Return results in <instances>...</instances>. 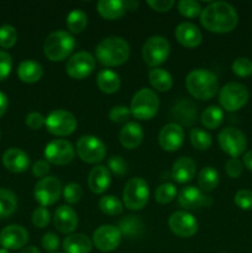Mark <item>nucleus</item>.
I'll list each match as a JSON object with an SVG mask.
<instances>
[{
  "instance_id": "f257e3e1",
  "label": "nucleus",
  "mask_w": 252,
  "mask_h": 253,
  "mask_svg": "<svg viewBox=\"0 0 252 253\" xmlns=\"http://www.w3.org/2000/svg\"><path fill=\"white\" fill-rule=\"evenodd\" d=\"M200 22L208 31L215 34H226L236 27L239 15L235 7L229 2L214 1L202 10Z\"/></svg>"
},
{
  "instance_id": "f03ea898",
  "label": "nucleus",
  "mask_w": 252,
  "mask_h": 253,
  "mask_svg": "<svg viewBox=\"0 0 252 253\" xmlns=\"http://www.w3.org/2000/svg\"><path fill=\"white\" fill-rule=\"evenodd\" d=\"M98 61L105 67H118L130 57V46L123 37L110 36L101 40L95 48Z\"/></svg>"
},
{
  "instance_id": "7ed1b4c3",
  "label": "nucleus",
  "mask_w": 252,
  "mask_h": 253,
  "mask_svg": "<svg viewBox=\"0 0 252 253\" xmlns=\"http://www.w3.org/2000/svg\"><path fill=\"white\" fill-rule=\"evenodd\" d=\"M185 85L190 95L199 100H209L219 89L217 77L208 69H194L185 79Z\"/></svg>"
},
{
  "instance_id": "20e7f679",
  "label": "nucleus",
  "mask_w": 252,
  "mask_h": 253,
  "mask_svg": "<svg viewBox=\"0 0 252 253\" xmlns=\"http://www.w3.org/2000/svg\"><path fill=\"white\" fill-rule=\"evenodd\" d=\"M76 40L69 32L56 31L47 36L43 43V53L49 61L61 62L73 52Z\"/></svg>"
},
{
  "instance_id": "39448f33",
  "label": "nucleus",
  "mask_w": 252,
  "mask_h": 253,
  "mask_svg": "<svg viewBox=\"0 0 252 253\" xmlns=\"http://www.w3.org/2000/svg\"><path fill=\"white\" fill-rule=\"evenodd\" d=\"M160 99L152 89L142 88L133 95L131 100V115L138 120H150L157 114Z\"/></svg>"
},
{
  "instance_id": "423d86ee",
  "label": "nucleus",
  "mask_w": 252,
  "mask_h": 253,
  "mask_svg": "<svg viewBox=\"0 0 252 253\" xmlns=\"http://www.w3.org/2000/svg\"><path fill=\"white\" fill-rule=\"evenodd\" d=\"M150 197V188L143 178H131L123 193L124 204L130 210H141L146 207Z\"/></svg>"
},
{
  "instance_id": "0eeeda50",
  "label": "nucleus",
  "mask_w": 252,
  "mask_h": 253,
  "mask_svg": "<svg viewBox=\"0 0 252 253\" xmlns=\"http://www.w3.org/2000/svg\"><path fill=\"white\" fill-rule=\"evenodd\" d=\"M249 90L241 83L231 82L225 84L219 94V101L226 111H237L249 100Z\"/></svg>"
},
{
  "instance_id": "6e6552de",
  "label": "nucleus",
  "mask_w": 252,
  "mask_h": 253,
  "mask_svg": "<svg viewBox=\"0 0 252 253\" xmlns=\"http://www.w3.org/2000/svg\"><path fill=\"white\" fill-rule=\"evenodd\" d=\"M170 46L167 39L162 36H152L142 47V58L150 67H157L167 61Z\"/></svg>"
},
{
  "instance_id": "1a4fd4ad",
  "label": "nucleus",
  "mask_w": 252,
  "mask_h": 253,
  "mask_svg": "<svg viewBox=\"0 0 252 253\" xmlns=\"http://www.w3.org/2000/svg\"><path fill=\"white\" fill-rule=\"evenodd\" d=\"M77 153L83 162L99 163L105 158L106 147L96 136L84 135L77 142Z\"/></svg>"
},
{
  "instance_id": "9d476101",
  "label": "nucleus",
  "mask_w": 252,
  "mask_h": 253,
  "mask_svg": "<svg viewBox=\"0 0 252 253\" xmlns=\"http://www.w3.org/2000/svg\"><path fill=\"white\" fill-rule=\"evenodd\" d=\"M217 141L221 150L231 158H237L245 152L247 147L246 136L242 131L235 127H226L220 131L217 135Z\"/></svg>"
},
{
  "instance_id": "9b49d317",
  "label": "nucleus",
  "mask_w": 252,
  "mask_h": 253,
  "mask_svg": "<svg viewBox=\"0 0 252 253\" xmlns=\"http://www.w3.org/2000/svg\"><path fill=\"white\" fill-rule=\"evenodd\" d=\"M44 126L47 131L54 136H68L77 128V119L69 111L54 110L46 118Z\"/></svg>"
},
{
  "instance_id": "f8f14e48",
  "label": "nucleus",
  "mask_w": 252,
  "mask_h": 253,
  "mask_svg": "<svg viewBox=\"0 0 252 253\" xmlns=\"http://www.w3.org/2000/svg\"><path fill=\"white\" fill-rule=\"evenodd\" d=\"M62 193V184L58 178L44 177L37 182L34 189V197L36 202L41 204V207H49L53 205L59 199Z\"/></svg>"
},
{
  "instance_id": "ddd939ff",
  "label": "nucleus",
  "mask_w": 252,
  "mask_h": 253,
  "mask_svg": "<svg viewBox=\"0 0 252 253\" xmlns=\"http://www.w3.org/2000/svg\"><path fill=\"white\" fill-rule=\"evenodd\" d=\"M76 150L67 140H54L44 147V158L56 166H66L73 161Z\"/></svg>"
},
{
  "instance_id": "4468645a",
  "label": "nucleus",
  "mask_w": 252,
  "mask_h": 253,
  "mask_svg": "<svg viewBox=\"0 0 252 253\" xmlns=\"http://www.w3.org/2000/svg\"><path fill=\"white\" fill-rule=\"evenodd\" d=\"M95 68V58L89 52L81 51L74 53L67 61L66 71L73 79H84L93 73Z\"/></svg>"
},
{
  "instance_id": "2eb2a0df",
  "label": "nucleus",
  "mask_w": 252,
  "mask_h": 253,
  "mask_svg": "<svg viewBox=\"0 0 252 253\" xmlns=\"http://www.w3.org/2000/svg\"><path fill=\"white\" fill-rule=\"evenodd\" d=\"M123 234L114 225H101L94 231L93 245L101 252H111L119 247Z\"/></svg>"
},
{
  "instance_id": "dca6fc26",
  "label": "nucleus",
  "mask_w": 252,
  "mask_h": 253,
  "mask_svg": "<svg viewBox=\"0 0 252 253\" xmlns=\"http://www.w3.org/2000/svg\"><path fill=\"white\" fill-rule=\"evenodd\" d=\"M168 225L173 234L179 237H192L198 231V221L187 211H175L168 219Z\"/></svg>"
},
{
  "instance_id": "f3484780",
  "label": "nucleus",
  "mask_w": 252,
  "mask_h": 253,
  "mask_svg": "<svg viewBox=\"0 0 252 253\" xmlns=\"http://www.w3.org/2000/svg\"><path fill=\"white\" fill-rule=\"evenodd\" d=\"M183 141H184V131L179 124L175 123L163 126L158 135V143L161 148L168 152H174L179 150L180 146L183 145Z\"/></svg>"
},
{
  "instance_id": "a211bd4d",
  "label": "nucleus",
  "mask_w": 252,
  "mask_h": 253,
  "mask_svg": "<svg viewBox=\"0 0 252 253\" xmlns=\"http://www.w3.org/2000/svg\"><path fill=\"white\" fill-rule=\"evenodd\" d=\"M29 234L20 225H9L0 232V245L5 250H20L26 246Z\"/></svg>"
},
{
  "instance_id": "6ab92c4d",
  "label": "nucleus",
  "mask_w": 252,
  "mask_h": 253,
  "mask_svg": "<svg viewBox=\"0 0 252 253\" xmlns=\"http://www.w3.org/2000/svg\"><path fill=\"white\" fill-rule=\"evenodd\" d=\"M178 204L185 210H195L200 207L211 205V197L205 195L198 188L189 185L180 190L178 195Z\"/></svg>"
},
{
  "instance_id": "aec40b11",
  "label": "nucleus",
  "mask_w": 252,
  "mask_h": 253,
  "mask_svg": "<svg viewBox=\"0 0 252 253\" xmlns=\"http://www.w3.org/2000/svg\"><path fill=\"white\" fill-rule=\"evenodd\" d=\"M53 224L54 227L62 234H71L78 226V215L73 208L62 205L54 211Z\"/></svg>"
},
{
  "instance_id": "412c9836",
  "label": "nucleus",
  "mask_w": 252,
  "mask_h": 253,
  "mask_svg": "<svg viewBox=\"0 0 252 253\" xmlns=\"http://www.w3.org/2000/svg\"><path fill=\"white\" fill-rule=\"evenodd\" d=\"M174 35L177 41L187 48H195L202 43V32H200L199 27L192 22H182L178 25Z\"/></svg>"
},
{
  "instance_id": "4be33fe9",
  "label": "nucleus",
  "mask_w": 252,
  "mask_h": 253,
  "mask_svg": "<svg viewBox=\"0 0 252 253\" xmlns=\"http://www.w3.org/2000/svg\"><path fill=\"white\" fill-rule=\"evenodd\" d=\"M2 165L12 173H22L29 168L30 157L25 151L11 147L2 155Z\"/></svg>"
},
{
  "instance_id": "5701e85b",
  "label": "nucleus",
  "mask_w": 252,
  "mask_h": 253,
  "mask_svg": "<svg viewBox=\"0 0 252 253\" xmlns=\"http://www.w3.org/2000/svg\"><path fill=\"white\" fill-rule=\"evenodd\" d=\"M111 184V174L109 168L104 166H96L90 170L88 177L89 189L95 194H103Z\"/></svg>"
},
{
  "instance_id": "b1692460",
  "label": "nucleus",
  "mask_w": 252,
  "mask_h": 253,
  "mask_svg": "<svg viewBox=\"0 0 252 253\" xmlns=\"http://www.w3.org/2000/svg\"><path fill=\"white\" fill-rule=\"evenodd\" d=\"M195 162L190 157L178 158L172 166V178L180 184L190 182L195 175Z\"/></svg>"
},
{
  "instance_id": "393cba45",
  "label": "nucleus",
  "mask_w": 252,
  "mask_h": 253,
  "mask_svg": "<svg viewBox=\"0 0 252 253\" xmlns=\"http://www.w3.org/2000/svg\"><path fill=\"white\" fill-rule=\"evenodd\" d=\"M143 130L140 124L127 123L120 131V142L128 150L137 148L142 143Z\"/></svg>"
},
{
  "instance_id": "a878e982",
  "label": "nucleus",
  "mask_w": 252,
  "mask_h": 253,
  "mask_svg": "<svg viewBox=\"0 0 252 253\" xmlns=\"http://www.w3.org/2000/svg\"><path fill=\"white\" fill-rule=\"evenodd\" d=\"M62 247L66 253H90L93 241L84 234H72L63 240Z\"/></svg>"
},
{
  "instance_id": "bb28decb",
  "label": "nucleus",
  "mask_w": 252,
  "mask_h": 253,
  "mask_svg": "<svg viewBox=\"0 0 252 253\" xmlns=\"http://www.w3.org/2000/svg\"><path fill=\"white\" fill-rule=\"evenodd\" d=\"M96 10L101 17L106 20H116L126 14V2L121 0H100L96 4Z\"/></svg>"
},
{
  "instance_id": "cd10ccee",
  "label": "nucleus",
  "mask_w": 252,
  "mask_h": 253,
  "mask_svg": "<svg viewBox=\"0 0 252 253\" xmlns=\"http://www.w3.org/2000/svg\"><path fill=\"white\" fill-rule=\"evenodd\" d=\"M42 74H43V68H42L41 64L39 62L31 61V59L21 62L19 64V68H17V76H19V78L24 83L27 84L39 82L41 79Z\"/></svg>"
},
{
  "instance_id": "c85d7f7f",
  "label": "nucleus",
  "mask_w": 252,
  "mask_h": 253,
  "mask_svg": "<svg viewBox=\"0 0 252 253\" xmlns=\"http://www.w3.org/2000/svg\"><path fill=\"white\" fill-rule=\"evenodd\" d=\"M96 84L103 93L114 94L120 89V77L116 72L111 71V69H103L98 73Z\"/></svg>"
},
{
  "instance_id": "c756f323",
  "label": "nucleus",
  "mask_w": 252,
  "mask_h": 253,
  "mask_svg": "<svg viewBox=\"0 0 252 253\" xmlns=\"http://www.w3.org/2000/svg\"><path fill=\"white\" fill-rule=\"evenodd\" d=\"M173 114L183 125H192L197 118V106L190 100H179L173 109Z\"/></svg>"
},
{
  "instance_id": "7c9ffc66",
  "label": "nucleus",
  "mask_w": 252,
  "mask_h": 253,
  "mask_svg": "<svg viewBox=\"0 0 252 253\" xmlns=\"http://www.w3.org/2000/svg\"><path fill=\"white\" fill-rule=\"evenodd\" d=\"M148 81L153 89L158 91H168L173 85V78L166 69L153 68L148 73Z\"/></svg>"
},
{
  "instance_id": "2f4dec72",
  "label": "nucleus",
  "mask_w": 252,
  "mask_h": 253,
  "mask_svg": "<svg viewBox=\"0 0 252 253\" xmlns=\"http://www.w3.org/2000/svg\"><path fill=\"white\" fill-rule=\"evenodd\" d=\"M17 209L16 195L9 189L0 188V219L9 217Z\"/></svg>"
},
{
  "instance_id": "473e14b6",
  "label": "nucleus",
  "mask_w": 252,
  "mask_h": 253,
  "mask_svg": "<svg viewBox=\"0 0 252 253\" xmlns=\"http://www.w3.org/2000/svg\"><path fill=\"white\" fill-rule=\"evenodd\" d=\"M198 184L204 192H211L219 184V173L214 167H205L198 174Z\"/></svg>"
},
{
  "instance_id": "72a5a7b5",
  "label": "nucleus",
  "mask_w": 252,
  "mask_h": 253,
  "mask_svg": "<svg viewBox=\"0 0 252 253\" xmlns=\"http://www.w3.org/2000/svg\"><path fill=\"white\" fill-rule=\"evenodd\" d=\"M222 120H224V111L216 105L208 106L202 114V124L209 130L219 127Z\"/></svg>"
},
{
  "instance_id": "f704fd0d",
  "label": "nucleus",
  "mask_w": 252,
  "mask_h": 253,
  "mask_svg": "<svg viewBox=\"0 0 252 253\" xmlns=\"http://www.w3.org/2000/svg\"><path fill=\"white\" fill-rule=\"evenodd\" d=\"M66 24L69 31L73 34H81L88 25V16L83 10L74 9L67 16Z\"/></svg>"
},
{
  "instance_id": "c9c22d12",
  "label": "nucleus",
  "mask_w": 252,
  "mask_h": 253,
  "mask_svg": "<svg viewBox=\"0 0 252 253\" xmlns=\"http://www.w3.org/2000/svg\"><path fill=\"white\" fill-rule=\"evenodd\" d=\"M99 208L105 215L116 216L120 215L124 210V205L120 200L114 195H105L99 202Z\"/></svg>"
},
{
  "instance_id": "e433bc0d",
  "label": "nucleus",
  "mask_w": 252,
  "mask_h": 253,
  "mask_svg": "<svg viewBox=\"0 0 252 253\" xmlns=\"http://www.w3.org/2000/svg\"><path fill=\"white\" fill-rule=\"evenodd\" d=\"M119 230L121 231V234L127 235V236H130V237L138 236V235L142 232L143 224L137 216H132V215H130V216L125 217L124 220H121Z\"/></svg>"
},
{
  "instance_id": "4c0bfd02",
  "label": "nucleus",
  "mask_w": 252,
  "mask_h": 253,
  "mask_svg": "<svg viewBox=\"0 0 252 253\" xmlns=\"http://www.w3.org/2000/svg\"><path fill=\"white\" fill-rule=\"evenodd\" d=\"M190 142H192L193 147L195 150L205 151L211 146V136L207 132V131L202 130V128H193L190 131Z\"/></svg>"
},
{
  "instance_id": "58836bf2",
  "label": "nucleus",
  "mask_w": 252,
  "mask_h": 253,
  "mask_svg": "<svg viewBox=\"0 0 252 253\" xmlns=\"http://www.w3.org/2000/svg\"><path fill=\"white\" fill-rule=\"evenodd\" d=\"M177 195V188L172 183H163L157 188L155 193V198L160 204H168L173 202V199Z\"/></svg>"
},
{
  "instance_id": "ea45409f",
  "label": "nucleus",
  "mask_w": 252,
  "mask_h": 253,
  "mask_svg": "<svg viewBox=\"0 0 252 253\" xmlns=\"http://www.w3.org/2000/svg\"><path fill=\"white\" fill-rule=\"evenodd\" d=\"M178 11L180 12V15H183L184 17H197L198 15L202 14V6L198 1L194 0H180L177 5Z\"/></svg>"
},
{
  "instance_id": "a19ab883",
  "label": "nucleus",
  "mask_w": 252,
  "mask_h": 253,
  "mask_svg": "<svg viewBox=\"0 0 252 253\" xmlns=\"http://www.w3.org/2000/svg\"><path fill=\"white\" fill-rule=\"evenodd\" d=\"M17 41V32L11 25H4L0 27V47L11 48Z\"/></svg>"
},
{
  "instance_id": "79ce46f5",
  "label": "nucleus",
  "mask_w": 252,
  "mask_h": 253,
  "mask_svg": "<svg viewBox=\"0 0 252 253\" xmlns=\"http://www.w3.org/2000/svg\"><path fill=\"white\" fill-rule=\"evenodd\" d=\"M83 197V189L78 183H68L63 188V198L68 204H77Z\"/></svg>"
},
{
  "instance_id": "37998d69",
  "label": "nucleus",
  "mask_w": 252,
  "mask_h": 253,
  "mask_svg": "<svg viewBox=\"0 0 252 253\" xmlns=\"http://www.w3.org/2000/svg\"><path fill=\"white\" fill-rule=\"evenodd\" d=\"M232 72L239 77H249L252 74V61L247 57H240L232 62Z\"/></svg>"
},
{
  "instance_id": "c03bdc74",
  "label": "nucleus",
  "mask_w": 252,
  "mask_h": 253,
  "mask_svg": "<svg viewBox=\"0 0 252 253\" xmlns=\"http://www.w3.org/2000/svg\"><path fill=\"white\" fill-rule=\"evenodd\" d=\"M51 221V214L44 207L36 208L32 212V224L39 229H44Z\"/></svg>"
},
{
  "instance_id": "a18cd8bd",
  "label": "nucleus",
  "mask_w": 252,
  "mask_h": 253,
  "mask_svg": "<svg viewBox=\"0 0 252 253\" xmlns=\"http://www.w3.org/2000/svg\"><path fill=\"white\" fill-rule=\"evenodd\" d=\"M130 116H131L130 108H127V106L125 105L114 106V108L110 110V113H109V118H110V120L116 124L125 123V121L128 120Z\"/></svg>"
},
{
  "instance_id": "49530a36",
  "label": "nucleus",
  "mask_w": 252,
  "mask_h": 253,
  "mask_svg": "<svg viewBox=\"0 0 252 253\" xmlns=\"http://www.w3.org/2000/svg\"><path fill=\"white\" fill-rule=\"evenodd\" d=\"M235 204L242 210L252 209V190L241 189L235 194Z\"/></svg>"
},
{
  "instance_id": "de8ad7c7",
  "label": "nucleus",
  "mask_w": 252,
  "mask_h": 253,
  "mask_svg": "<svg viewBox=\"0 0 252 253\" xmlns=\"http://www.w3.org/2000/svg\"><path fill=\"white\" fill-rule=\"evenodd\" d=\"M109 170L116 175H124L127 172V163L121 156H113L108 161Z\"/></svg>"
},
{
  "instance_id": "09e8293b",
  "label": "nucleus",
  "mask_w": 252,
  "mask_h": 253,
  "mask_svg": "<svg viewBox=\"0 0 252 253\" xmlns=\"http://www.w3.org/2000/svg\"><path fill=\"white\" fill-rule=\"evenodd\" d=\"M12 68V58L10 53L0 49V81L7 78Z\"/></svg>"
},
{
  "instance_id": "8fccbe9b",
  "label": "nucleus",
  "mask_w": 252,
  "mask_h": 253,
  "mask_svg": "<svg viewBox=\"0 0 252 253\" xmlns=\"http://www.w3.org/2000/svg\"><path fill=\"white\" fill-rule=\"evenodd\" d=\"M242 163L239 158H229L225 163V170L231 178H239L242 173Z\"/></svg>"
},
{
  "instance_id": "3c124183",
  "label": "nucleus",
  "mask_w": 252,
  "mask_h": 253,
  "mask_svg": "<svg viewBox=\"0 0 252 253\" xmlns=\"http://www.w3.org/2000/svg\"><path fill=\"white\" fill-rule=\"evenodd\" d=\"M42 247L46 250L47 252H54L58 250L59 247V239L56 234L53 232H47L42 237Z\"/></svg>"
},
{
  "instance_id": "603ef678",
  "label": "nucleus",
  "mask_w": 252,
  "mask_h": 253,
  "mask_svg": "<svg viewBox=\"0 0 252 253\" xmlns=\"http://www.w3.org/2000/svg\"><path fill=\"white\" fill-rule=\"evenodd\" d=\"M44 123H46V118H43V115L40 113H30L26 116V125L31 130H40L43 127Z\"/></svg>"
},
{
  "instance_id": "864d4df0",
  "label": "nucleus",
  "mask_w": 252,
  "mask_h": 253,
  "mask_svg": "<svg viewBox=\"0 0 252 253\" xmlns=\"http://www.w3.org/2000/svg\"><path fill=\"white\" fill-rule=\"evenodd\" d=\"M147 4L156 11L166 12L172 9L174 1H172V0H148Z\"/></svg>"
},
{
  "instance_id": "5fc2aeb1",
  "label": "nucleus",
  "mask_w": 252,
  "mask_h": 253,
  "mask_svg": "<svg viewBox=\"0 0 252 253\" xmlns=\"http://www.w3.org/2000/svg\"><path fill=\"white\" fill-rule=\"evenodd\" d=\"M49 172V165L47 161H37L34 166H32V173L35 177L37 178H44L47 177Z\"/></svg>"
},
{
  "instance_id": "6e6d98bb",
  "label": "nucleus",
  "mask_w": 252,
  "mask_h": 253,
  "mask_svg": "<svg viewBox=\"0 0 252 253\" xmlns=\"http://www.w3.org/2000/svg\"><path fill=\"white\" fill-rule=\"evenodd\" d=\"M7 105H9V100H7V96L5 95L2 91H0V118L5 114L6 111Z\"/></svg>"
},
{
  "instance_id": "4d7b16f0",
  "label": "nucleus",
  "mask_w": 252,
  "mask_h": 253,
  "mask_svg": "<svg viewBox=\"0 0 252 253\" xmlns=\"http://www.w3.org/2000/svg\"><path fill=\"white\" fill-rule=\"evenodd\" d=\"M244 165L247 169L252 170V150H250L249 152L245 153L244 156Z\"/></svg>"
},
{
  "instance_id": "13d9d810",
  "label": "nucleus",
  "mask_w": 252,
  "mask_h": 253,
  "mask_svg": "<svg viewBox=\"0 0 252 253\" xmlns=\"http://www.w3.org/2000/svg\"><path fill=\"white\" fill-rule=\"evenodd\" d=\"M20 253H40L39 249L35 246H29V247H25Z\"/></svg>"
},
{
  "instance_id": "bf43d9fd",
  "label": "nucleus",
  "mask_w": 252,
  "mask_h": 253,
  "mask_svg": "<svg viewBox=\"0 0 252 253\" xmlns=\"http://www.w3.org/2000/svg\"><path fill=\"white\" fill-rule=\"evenodd\" d=\"M126 2V7L127 10H136L138 6V2L137 1H125Z\"/></svg>"
},
{
  "instance_id": "052dcab7",
  "label": "nucleus",
  "mask_w": 252,
  "mask_h": 253,
  "mask_svg": "<svg viewBox=\"0 0 252 253\" xmlns=\"http://www.w3.org/2000/svg\"><path fill=\"white\" fill-rule=\"evenodd\" d=\"M0 253H9V252H7V250L5 249H0Z\"/></svg>"
},
{
  "instance_id": "680f3d73",
  "label": "nucleus",
  "mask_w": 252,
  "mask_h": 253,
  "mask_svg": "<svg viewBox=\"0 0 252 253\" xmlns=\"http://www.w3.org/2000/svg\"><path fill=\"white\" fill-rule=\"evenodd\" d=\"M0 136H1V133H0Z\"/></svg>"
}]
</instances>
